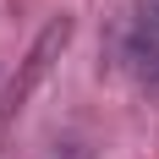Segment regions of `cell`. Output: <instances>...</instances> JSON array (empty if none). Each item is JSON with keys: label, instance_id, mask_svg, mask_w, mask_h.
I'll return each mask as SVG.
<instances>
[{"label": "cell", "instance_id": "obj_1", "mask_svg": "<svg viewBox=\"0 0 159 159\" xmlns=\"http://www.w3.org/2000/svg\"><path fill=\"white\" fill-rule=\"evenodd\" d=\"M132 61H137V71L159 88V6H148L143 22H137V33H132Z\"/></svg>", "mask_w": 159, "mask_h": 159}, {"label": "cell", "instance_id": "obj_2", "mask_svg": "<svg viewBox=\"0 0 159 159\" xmlns=\"http://www.w3.org/2000/svg\"><path fill=\"white\" fill-rule=\"evenodd\" d=\"M55 159H88V154H77V148H66V154H55Z\"/></svg>", "mask_w": 159, "mask_h": 159}]
</instances>
